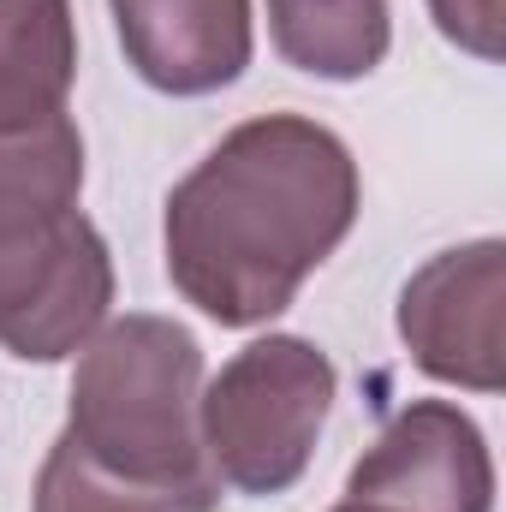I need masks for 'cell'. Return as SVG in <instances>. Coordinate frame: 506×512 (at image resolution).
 <instances>
[{"label": "cell", "mask_w": 506, "mask_h": 512, "mask_svg": "<svg viewBox=\"0 0 506 512\" xmlns=\"http://www.w3.org/2000/svg\"><path fill=\"white\" fill-rule=\"evenodd\" d=\"M364 203L346 137L304 114L233 126L167 197V280L221 328L274 322Z\"/></svg>", "instance_id": "cell-1"}, {"label": "cell", "mask_w": 506, "mask_h": 512, "mask_svg": "<svg viewBox=\"0 0 506 512\" xmlns=\"http://www.w3.org/2000/svg\"><path fill=\"white\" fill-rule=\"evenodd\" d=\"M197 399H203V346L173 316L131 310L90 334L72 370V411L60 441L143 489L197 483L215 477L197 435Z\"/></svg>", "instance_id": "cell-2"}, {"label": "cell", "mask_w": 506, "mask_h": 512, "mask_svg": "<svg viewBox=\"0 0 506 512\" xmlns=\"http://www.w3.org/2000/svg\"><path fill=\"white\" fill-rule=\"evenodd\" d=\"M334 393V358L304 334H268L227 358L197 399V435L215 483L233 495H286L310 471Z\"/></svg>", "instance_id": "cell-3"}, {"label": "cell", "mask_w": 506, "mask_h": 512, "mask_svg": "<svg viewBox=\"0 0 506 512\" xmlns=\"http://www.w3.org/2000/svg\"><path fill=\"white\" fill-rule=\"evenodd\" d=\"M114 304V256L96 221L66 215L48 233L0 245V346L24 364H60L90 346Z\"/></svg>", "instance_id": "cell-4"}, {"label": "cell", "mask_w": 506, "mask_h": 512, "mask_svg": "<svg viewBox=\"0 0 506 512\" xmlns=\"http://www.w3.org/2000/svg\"><path fill=\"white\" fill-rule=\"evenodd\" d=\"M399 340L423 376L471 393L506 387V245L471 239L429 256L399 292Z\"/></svg>", "instance_id": "cell-5"}, {"label": "cell", "mask_w": 506, "mask_h": 512, "mask_svg": "<svg viewBox=\"0 0 506 512\" xmlns=\"http://www.w3.org/2000/svg\"><path fill=\"white\" fill-rule=\"evenodd\" d=\"M346 501L370 512H495L489 435L453 399H411L352 465Z\"/></svg>", "instance_id": "cell-6"}, {"label": "cell", "mask_w": 506, "mask_h": 512, "mask_svg": "<svg viewBox=\"0 0 506 512\" xmlns=\"http://www.w3.org/2000/svg\"><path fill=\"white\" fill-rule=\"evenodd\" d=\"M126 66L161 96H215L245 78L251 0H108Z\"/></svg>", "instance_id": "cell-7"}, {"label": "cell", "mask_w": 506, "mask_h": 512, "mask_svg": "<svg viewBox=\"0 0 506 512\" xmlns=\"http://www.w3.org/2000/svg\"><path fill=\"white\" fill-rule=\"evenodd\" d=\"M78 84L72 0H0V131L66 120Z\"/></svg>", "instance_id": "cell-8"}, {"label": "cell", "mask_w": 506, "mask_h": 512, "mask_svg": "<svg viewBox=\"0 0 506 512\" xmlns=\"http://www.w3.org/2000/svg\"><path fill=\"white\" fill-rule=\"evenodd\" d=\"M274 54L310 78L358 84L393 48L387 0H268Z\"/></svg>", "instance_id": "cell-9"}, {"label": "cell", "mask_w": 506, "mask_h": 512, "mask_svg": "<svg viewBox=\"0 0 506 512\" xmlns=\"http://www.w3.org/2000/svg\"><path fill=\"white\" fill-rule=\"evenodd\" d=\"M84 191V137L66 120L30 131H0V245L30 239L78 215Z\"/></svg>", "instance_id": "cell-10"}, {"label": "cell", "mask_w": 506, "mask_h": 512, "mask_svg": "<svg viewBox=\"0 0 506 512\" xmlns=\"http://www.w3.org/2000/svg\"><path fill=\"white\" fill-rule=\"evenodd\" d=\"M215 507H221L215 477L143 489V483H120V477L84 465L66 441L48 447V459L36 471V495H30V512H215Z\"/></svg>", "instance_id": "cell-11"}, {"label": "cell", "mask_w": 506, "mask_h": 512, "mask_svg": "<svg viewBox=\"0 0 506 512\" xmlns=\"http://www.w3.org/2000/svg\"><path fill=\"white\" fill-rule=\"evenodd\" d=\"M429 18L453 48L489 66L506 54V0H429Z\"/></svg>", "instance_id": "cell-12"}, {"label": "cell", "mask_w": 506, "mask_h": 512, "mask_svg": "<svg viewBox=\"0 0 506 512\" xmlns=\"http://www.w3.org/2000/svg\"><path fill=\"white\" fill-rule=\"evenodd\" d=\"M334 512H370V507H352V501H346V507H334Z\"/></svg>", "instance_id": "cell-13"}]
</instances>
